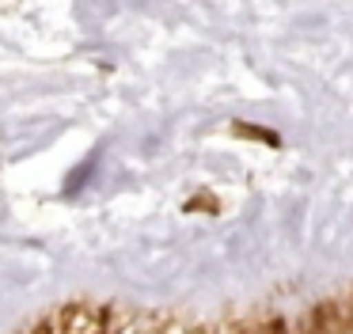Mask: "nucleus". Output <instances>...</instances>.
Wrapping results in <instances>:
<instances>
[]
</instances>
